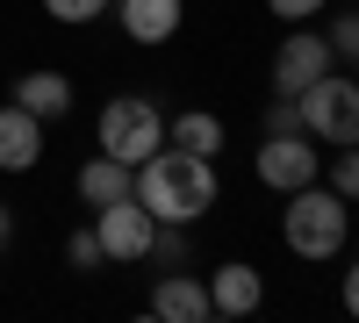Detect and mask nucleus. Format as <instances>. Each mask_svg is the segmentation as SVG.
Here are the masks:
<instances>
[{"label":"nucleus","mask_w":359,"mask_h":323,"mask_svg":"<svg viewBox=\"0 0 359 323\" xmlns=\"http://www.w3.org/2000/svg\"><path fill=\"white\" fill-rule=\"evenodd\" d=\"M137 201L151 209V223H201L216 209V165L201 151H180V144H158L151 158L137 165Z\"/></svg>","instance_id":"f257e3e1"},{"label":"nucleus","mask_w":359,"mask_h":323,"mask_svg":"<svg viewBox=\"0 0 359 323\" xmlns=\"http://www.w3.org/2000/svg\"><path fill=\"white\" fill-rule=\"evenodd\" d=\"M280 238H287L294 259H338L345 238H352V201L331 194L323 180L294 187V194H287V216H280Z\"/></svg>","instance_id":"f03ea898"},{"label":"nucleus","mask_w":359,"mask_h":323,"mask_svg":"<svg viewBox=\"0 0 359 323\" xmlns=\"http://www.w3.org/2000/svg\"><path fill=\"white\" fill-rule=\"evenodd\" d=\"M294 108H302V130L316 144H359V79H338V65L309 79L294 94Z\"/></svg>","instance_id":"7ed1b4c3"},{"label":"nucleus","mask_w":359,"mask_h":323,"mask_svg":"<svg viewBox=\"0 0 359 323\" xmlns=\"http://www.w3.org/2000/svg\"><path fill=\"white\" fill-rule=\"evenodd\" d=\"M165 144V115L158 101H144V94H115L101 108V151L108 158H123V165H144Z\"/></svg>","instance_id":"20e7f679"},{"label":"nucleus","mask_w":359,"mask_h":323,"mask_svg":"<svg viewBox=\"0 0 359 323\" xmlns=\"http://www.w3.org/2000/svg\"><path fill=\"white\" fill-rule=\"evenodd\" d=\"M252 172H259V187H273V194H294V187H309V180H323V158H316V137H266L259 144V158H252Z\"/></svg>","instance_id":"39448f33"},{"label":"nucleus","mask_w":359,"mask_h":323,"mask_svg":"<svg viewBox=\"0 0 359 323\" xmlns=\"http://www.w3.org/2000/svg\"><path fill=\"white\" fill-rule=\"evenodd\" d=\"M151 209H144L137 194L108 201V209H94V238H101V259H115V266H137L144 252H151Z\"/></svg>","instance_id":"423d86ee"},{"label":"nucleus","mask_w":359,"mask_h":323,"mask_svg":"<svg viewBox=\"0 0 359 323\" xmlns=\"http://www.w3.org/2000/svg\"><path fill=\"white\" fill-rule=\"evenodd\" d=\"M331 65H338V57H331V36H309V29H294V36L273 50V94H287V101H294L309 79H323Z\"/></svg>","instance_id":"0eeeda50"},{"label":"nucleus","mask_w":359,"mask_h":323,"mask_svg":"<svg viewBox=\"0 0 359 323\" xmlns=\"http://www.w3.org/2000/svg\"><path fill=\"white\" fill-rule=\"evenodd\" d=\"M151 316H165V323H208V316H216V309H208V280H194L187 266H172L151 287Z\"/></svg>","instance_id":"6e6552de"},{"label":"nucleus","mask_w":359,"mask_h":323,"mask_svg":"<svg viewBox=\"0 0 359 323\" xmlns=\"http://www.w3.org/2000/svg\"><path fill=\"white\" fill-rule=\"evenodd\" d=\"M36 158H43V123L22 101H8L0 108V172H29Z\"/></svg>","instance_id":"1a4fd4ad"},{"label":"nucleus","mask_w":359,"mask_h":323,"mask_svg":"<svg viewBox=\"0 0 359 323\" xmlns=\"http://www.w3.org/2000/svg\"><path fill=\"white\" fill-rule=\"evenodd\" d=\"M259 302H266V280H259V266H245V259L216 266V280H208V309H216V316H252Z\"/></svg>","instance_id":"9d476101"},{"label":"nucleus","mask_w":359,"mask_h":323,"mask_svg":"<svg viewBox=\"0 0 359 323\" xmlns=\"http://www.w3.org/2000/svg\"><path fill=\"white\" fill-rule=\"evenodd\" d=\"M180 22H187L180 0H123V36L130 43H172Z\"/></svg>","instance_id":"9b49d317"},{"label":"nucleus","mask_w":359,"mask_h":323,"mask_svg":"<svg viewBox=\"0 0 359 323\" xmlns=\"http://www.w3.org/2000/svg\"><path fill=\"white\" fill-rule=\"evenodd\" d=\"M123 194H137V165L108 158V151L79 165V201H86V209H108V201H123Z\"/></svg>","instance_id":"f8f14e48"},{"label":"nucleus","mask_w":359,"mask_h":323,"mask_svg":"<svg viewBox=\"0 0 359 323\" xmlns=\"http://www.w3.org/2000/svg\"><path fill=\"white\" fill-rule=\"evenodd\" d=\"M15 101L36 115V123H57V115L72 108V79L65 72H22L15 79Z\"/></svg>","instance_id":"ddd939ff"},{"label":"nucleus","mask_w":359,"mask_h":323,"mask_svg":"<svg viewBox=\"0 0 359 323\" xmlns=\"http://www.w3.org/2000/svg\"><path fill=\"white\" fill-rule=\"evenodd\" d=\"M165 144L216 158V151H223V123H216V115H201V108H187V115H172V123H165Z\"/></svg>","instance_id":"4468645a"},{"label":"nucleus","mask_w":359,"mask_h":323,"mask_svg":"<svg viewBox=\"0 0 359 323\" xmlns=\"http://www.w3.org/2000/svg\"><path fill=\"white\" fill-rule=\"evenodd\" d=\"M331 194L359 201V144H338V158H331Z\"/></svg>","instance_id":"2eb2a0df"},{"label":"nucleus","mask_w":359,"mask_h":323,"mask_svg":"<svg viewBox=\"0 0 359 323\" xmlns=\"http://www.w3.org/2000/svg\"><path fill=\"white\" fill-rule=\"evenodd\" d=\"M294 130H302V108H294L287 94H273V101H266V137H294ZM309 137V130H302Z\"/></svg>","instance_id":"dca6fc26"},{"label":"nucleus","mask_w":359,"mask_h":323,"mask_svg":"<svg viewBox=\"0 0 359 323\" xmlns=\"http://www.w3.org/2000/svg\"><path fill=\"white\" fill-rule=\"evenodd\" d=\"M101 8H108V0H43V15L50 22H72V29L79 22H101Z\"/></svg>","instance_id":"f3484780"},{"label":"nucleus","mask_w":359,"mask_h":323,"mask_svg":"<svg viewBox=\"0 0 359 323\" xmlns=\"http://www.w3.org/2000/svg\"><path fill=\"white\" fill-rule=\"evenodd\" d=\"M65 259H72L79 273H94V266H101V238H94V223H86V230H72V238H65Z\"/></svg>","instance_id":"a211bd4d"},{"label":"nucleus","mask_w":359,"mask_h":323,"mask_svg":"<svg viewBox=\"0 0 359 323\" xmlns=\"http://www.w3.org/2000/svg\"><path fill=\"white\" fill-rule=\"evenodd\" d=\"M331 57H352V65H359V15H338L331 22Z\"/></svg>","instance_id":"6ab92c4d"},{"label":"nucleus","mask_w":359,"mask_h":323,"mask_svg":"<svg viewBox=\"0 0 359 323\" xmlns=\"http://www.w3.org/2000/svg\"><path fill=\"white\" fill-rule=\"evenodd\" d=\"M266 8H273V15H280V22H309V15H316V8H323V0H266Z\"/></svg>","instance_id":"aec40b11"},{"label":"nucleus","mask_w":359,"mask_h":323,"mask_svg":"<svg viewBox=\"0 0 359 323\" xmlns=\"http://www.w3.org/2000/svg\"><path fill=\"white\" fill-rule=\"evenodd\" d=\"M345 316H359V266H345Z\"/></svg>","instance_id":"412c9836"},{"label":"nucleus","mask_w":359,"mask_h":323,"mask_svg":"<svg viewBox=\"0 0 359 323\" xmlns=\"http://www.w3.org/2000/svg\"><path fill=\"white\" fill-rule=\"evenodd\" d=\"M8 230H15V216H8V201H0V245H8Z\"/></svg>","instance_id":"4be33fe9"}]
</instances>
